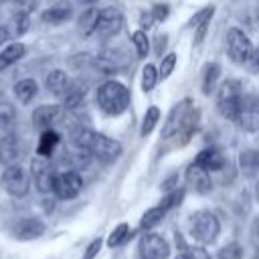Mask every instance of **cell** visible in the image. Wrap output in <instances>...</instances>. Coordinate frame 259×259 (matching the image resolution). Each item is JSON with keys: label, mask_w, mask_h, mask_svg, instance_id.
I'll return each instance as SVG.
<instances>
[{"label": "cell", "mask_w": 259, "mask_h": 259, "mask_svg": "<svg viewBox=\"0 0 259 259\" xmlns=\"http://www.w3.org/2000/svg\"><path fill=\"white\" fill-rule=\"evenodd\" d=\"M71 142L77 148L87 150L91 156L103 160V162H111L121 154V144L117 140H111L103 134H97L93 130L87 127H77L71 132Z\"/></svg>", "instance_id": "cell-1"}, {"label": "cell", "mask_w": 259, "mask_h": 259, "mask_svg": "<svg viewBox=\"0 0 259 259\" xmlns=\"http://www.w3.org/2000/svg\"><path fill=\"white\" fill-rule=\"evenodd\" d=\"M97 105L107 115H119L130 105V91L119 81H105L97 89Z\"/></svg>", "instance_id": "cell-2"}, {"label": "cell", "mask_w": 259, "mask_h": 259, "mask_svg": "<svg viewBox=\"0 0 259 259\" xmlns=\"http://www.w3.org/2000/svg\"><path fill=\"white\" fill-rule=\"evenodd\" d=\"M190 237L194 241H198L200 245H206V243H212L221 231V223L217 219L214 212L210 210H196L192 217H190Z\"/></svg>", "instance_id": "cell-3"}, {"label": "cell", "mask_w": 259, "mask_h": 259, "mask_svg": "<svg viewBox=\"0 0 259 259\" xmlns=\"http://www.w3.org/2000/svg\"><path fill=\"white\" fill-rule=\"evenodd\" d=\"M241 83L237 79H227L223 81L219 93H217V107L221 111L223 117L237 121V113H239V105H241Z\"/></svg>", "instance_id": "cell-4"}, {"label": "cell", "mask_w": 259, "mask_h": 259, "mask_svg": "<svg viewBox=\"0 0 259 259\" xmlns=\"http://www.w3.org/2000/svg\"><path fill=\"white\" fill-rule=\"evenodd\" d=\"M28 184H30V174L18 164H10L2 172V186L12 196H24L28 192Z\"/></svg>", "instance_id": "cell-5"}, {"label": "cell", "mask_w": 259, "mask_h": 259, "mask_svg": "<svg viewBox=\"0 0 259 259\" xmlns=\"http://www.w3.org/2000/svg\"><path fill=\"white\" fill-rule=\"evenodd\" d=\"M227 51H229V57L235 63L245 65L247 59L253 53V45L241 28H229V32H227Z\"/></svg>", "instance_id": "cell-6"}, {"label": "cell", "mask_w": 259, "mask_h": 259, "mask_svg": "<svg viewBox=\"0 0 259 259\" xmlns=\"http://www.w3.org/2000/svg\"><path fill=\"white\" fill-rule=\"evenodd\" d=\"M81 188H83V178L77 170H67V172H61L55 176L53 192L63 200L75 198L81 192Z\"/></svg>", "instance_id": "cell-7"}, {"label": "cell", "mask_w": 259, "mask_h": 259, "mask_svg": "<svg viewBox=\"0 0 259 259\" xmlns=\"http://www.w3.org/2000/svg\"><path fill=\"white\" fill-rule=\"evenodd\" d=\"M168 255H170L168 243L158 233H146L140 239V245H138L140 259H168Z\"/></svg>", "instance_id": "cell-8"}, {"label": "cell", "mask_w": 259, "mask_h": 259, "mask_svg": "<svg viewBox=\"0 0 259 259\" xmlns=\"http://www.w3.org/2000/svg\"><path fill=\"white\" fill-rule=\"evenodd\" d=\"M237 123L245 132H257L259 130V97L257 95H245L241 97Z\"/></svg>", "instance_id": "cell-9"}, {"label": "cell", "mask_w": 259, "mask_h": 259, "mask_svg": "<svg viewBox=\"0 0 259 259\" xmlns=\"http://www.w3.org/2000/svg\"><path fill=\"white\" fill-rule=\"evenodd\" d=\"M30 176H32L34 186L38 188V192H51L53 190V184H55V176L57 174H55L53 164L47 158L38 156V158L32 160V164H30Z\"/></svg>", "instance_id": "cell-10"}, {"label": "cell", "mask_w": 259, "mask_h": 259, "mask_svg": "<svg viewBox=\"0 0 259 259\" xmlns=\"http://www.w3.org/2000/svg\"><path fill=\"white\" fill-rule=\"evenodd\" d=\"M123 24V16L117 8L113 6H107V8H101L99 14H97V24H95V32L99 36H113L119 32Z\"/></svg>", "instance_id": "cell-11"}, {"label": "cell", "mask_w": 259, "mask_h": 259, "mask_svg": "<svg viewBox=\"0 0 259 259\" xmlns=\"http://www.w3.org/2000/svg\"><path fill=\"white\" fill-rule=\"evenodd\" d=\"M184 178H186V184H188L194 192H198V194H206V192L212 188V182H210L208 172H206L204 168H200L198 164H194V162L188 166Z\"/></svg>", "instance_id": "cell-12"}, {"label": "cell", "mask_w": 259, "mask_h": 259, "mask_svg": "<svg viewBox=\"0 0 259 259\" xmlns=\"http://www.w3.org/2000/svg\"><path fill=\"white\" fill-rule=\"evenodd\" d=\"M59 117H61V105H55V103L40 105L32 111V123L38 130H49Z\"/></svg>", "instance_id": "cell-13"}, {"label": "cell", "mask_w": 259, "mask_h": 259, "mask_svg": "<svg viewBox=\"0 0 259 259\" xmlns=\"http://www.w3.org/2000/svg\"><path fill=\"white\" fill-rule=\"evenodd\" d=\"M12 233L18 237V239H24V241H30V239H36L45 233V223L34 219V217H28V219H20L14 227H12Z\"/></svg>", "instance_id": "cell-14"}, {"label": "cell", "mask_w": 259, "mask_h": 259, "mask_svg": "<svg viewBox=\"0 0 259 259\" xmlns=\"http://www.w3.org/2000/svg\"><path fill=\"white\" fill-rule=\"evenodd\" d=\"M186 111H188V101H180L178 105H174L170 109V113L166 117V123L162 127V138H170L180 130V125L186 117Z\"/></svg>", "instance_id": "cell-15"}, {"label": "cell", "mask_w": 259, "mask_h": 259, "mask_svg": "<svg viewBox=\"0 0 259 259\" xmlns=\"http://www.w3.org/2000/svg\"><path fill=\"white\" fill-rule=\"evenodd\" d=\"M18 154H20V150H18V140H16V136H14L12 132H6V134L2 136V140H0V162L6 164V166H10V164L16 162Z\"/></svg>", "instance_id": "cell-16"}, {"label": "cell", "mask_w": 259, "mask_h": 259, "mask_svg": "<svg viewBox=\"0 0 259 259\" xmlns=\"http://www.w3.org/2000/svg\"><path fill=\"white\" fill-rule=\"evenodd\" d=\"M194 164H198L200 168H204L206 172L210 170H221V168H225V156L219 152V150H214V148H208V150H202L198 156H196V160H194Z\"/></svg>", "instance_id": "cell-17"}, {"label": "cell", "mask_w": 259, "mask_h": 259, "mask_svg": "<svg viewBox=\"0 0 259 259\" xmlns=\"http://www.w3.org/2000/svg\"><path fill=\"white\" fill-rule=\"evenodd\" d=\"M26 55V47L22 42H12L8 45L2 53H0V71L8 69L10 65H14L16 61H20Z\"/></svg>", "instance_id": "cell-18"}, {"label": "cell", "mask_w": 259, "mask_h": 259, "mask_svg": "<svg viewBox=\"0 0 259 259\" xmlns=\"http://www.w3.org/2000/svg\"><path fill=\"white\" fill-rule=\"evenodd\" d=\"M69 87V79H67V73L61 71V69H55L49 73L47 77V89L53 93V95H63Z\"/></svg>", "instance_id": "cell-19"}, {"label": "cell", "mask_w": 259, "mask_h": 259, "mask_svg": "<svg viewBox=\"0 0 259 259\" xmlns=\"http://www.w3.org/2000/svg\"><path fill=\"white\" fill-rule=\"evenodd\" d=\"M36 91H38V85L34 79H20L14 85V95L20 103H30L32 97L36 95Z\"/></svg>", "instance_id": "cell-20"}, {"label": "cell", "mask_w": 259, "mask_h": 259, "mask_svg": "<svg viewBox=\"0 0 259 259\" xmlns=\"http://www.w3.org/2000/svg\"><path fill=\"white\" fill-rule=\"evenodd\" d=\"M59 146V134L53 132V130H45L40 134V140H38V146H36V154L42 156V158H49L55 148Z\"/></svg>", "instance_id": "cell-21"}, {"label": "cell", "mask_w": 259, "mask_h": 259, "mask_svg": "<svg viewBox=\"0 0 259 259\" xmlns=\"http://www.w3.org/2000/svg\"><path fill=\"white\" fill-rule=\"evenodd\" d=\"M239 166L247 176H255L259 172V150H245L239 156Z\"/></svg>", "instance_id": "cell-22"}, {"label": "cell", "mask_w": 259, "mask_h": 259, "mask_svg": "<svg viewBox=\"0 0 259 259\" xmlns=\"http://www.w3.org/2000/svg\"><path fill=\"white\" fill-rule=\"evenodd\" d=\"M69 16H71V8L67 4H57V6H51L42 12V20L49 22V24H61Z\"/></svg>", "instance_id": "cell-23"}, {"label": "cell", "mask_w": 259, "mask_h": 259, "mask_svg": "<svg viewBox=\"0 0 259 259\" xmlns=\"http://www.w3.org/2000/svg\"><path fill=\"white\" fill-rule=\"evenodd\" d=\"M97 14H99V10H95V8H87V10L81 14V18H79V30H81V34H83V36H87V34L95 32Z\"/></svg>", "instance_id": "cell-24"}, {"label": "cell", "mask_w": 259, "mask_h": 259, "mask_svg": "<svg viewBox=\"0 0 259 259\" xmlns=\"http://www.w3.org/2000/svg\"><path fill=\"white\" fill-rule=\"evenodd\" d=\"M219 73H221V67L217 63H208L204 67V75H202V91H204V95H208L214 89V83L219 79Z\"/></svg>", "instance_id": "cell-25"}, {"label": "cell", "mask_w": 259, "mask_h": 259, "mask_svg": "<svg viewBox=\"0 0 259 259\" xmlns=\"http://www.w3.org/2000/svg\"><path fill=\"white\" fill-rule=\"evenodd\" d=\"M63 95H65V105L67 107H77L83 101V97H85V89L79 87L77 83H73V85L67 87V91Z\"/></svg>", "instance_id": "cell-26"}, {"label": "cell", "mask_w": 259, "mask_h": 259, "mask_svg": "<svg viewBox=\"0 0 259 259\" xmlns=\"http://www.w3.org/2000/svg\"><path fill=\"white\" fill-rule=\"evenodd\" d=\"M158 77H160V75H158L156 67L148 63V65L142 69V91H144V93L152 91L154 85H156V81H158Z\"/></svg>", "instance_id": "cell-27"}, {"label": "cell", "mask_w": 259, "mask_h": 259, "mask_svg": "<svg viewBox=\"0 0 259 259\" xmlns=\"http://www.w3.org/2000/svg\"><path fill=\"white\" fill-rule=\"evenodd\" d=\"M164 214H166V208H164L162 204H158V206H154V208L146 210V212H144V217H142V227H144V229H150V227L158 225V223H160V219H162Z\"/></svg>", "instance_id": "cell-28"}, {"label": "cell", "mask_w": 259, "mask_h": 259, "mask_svg": "<svg viewBox=\"0 0 259 259\" xmlns=\"http://www.w3.org/2000/svg\"><path fill=\"white\" fill-rule=\"evenodd\" d=\"M158 119H160V109H158V107H150V109L146 111V115H144V121H142L140 134L146 138V136L154 130V125L158 123Z\"/></svg>", "instance_id": "cell-29"}, {"label": "cell", "mask_w": 259, "mask_h": 259, "mask_svg": "<svg viewBox=\"0 0 259 259\" xmlns=\"http://www.w3.org/2000/svg\"><path fill=\"white\" fill-rule=\"evenodd\" d=\"M132 40H134V47H136L138 57H146L148 51H150V38H148V34L144 30H136L132 34Z\"/></svg>", "instance_id": "cell-30"}, {"label": "cell", "mask_w": 259, "mask_h": 259, "mask_svg": "<svg viewBox=\"0 0 259 259\" xmlns=\"http://www.w3.org/2000/svg\"><path fill=\"white\" fill-rule=\"evenodd\" d=\"M127 235H130V227H127L125 223H119V225L111 231V235L107 237V245H109V247H117Z\"/></svg>", "instance_id": "cell-31"}, {"label": "cell", "mask_w": 259, "mask_h": 259, "mask_svg": "<svg viewBox=\"0 0 259 259\" xmlns=\"http://www.w3.org/2000/svg\"><path fill=\"white\" fill-rule=\"evenodd\" d=\"M174 67H176V55H174V53H168L166 57H162L158 75H160L162 79H166V77H170V73L174 71Z\"/></svg>", "instance_id": "cell-32"}, {"label": "cell", "mask_w": 259, "mask_h": 259, "mask_svg": "<svg viewBox=\"0 0 259 259\" xmlns=\"http://www.w3.org/2000/svg\"><path fill=\"white\" fill-rule=\"evenodd\" d=\"M212 14H214V8H212V6H206L204 10H200L198 14H194V16H192L190 24H192V26H200V24H204V22H210Z\"/></svg>", "instance_id": "cell-33"}, {"label": "cell", "mask_w": 259, "mask_h": 259, "mask_svg": "<svg viewBox=\"0 0 259 259\" xmlns=\"http://www.w3.org/2000/svg\"><path fill=\"white\" fill-rule=\"evenodd\" d=\"M182 196H184V190L180 188V190H174L172 194H168L164 200H162V206L168 210L170 206H176V204H180V200H182Z\"/></svg>", "instance_id": "cell-34"}, {"label": "cell", "mask_w": 259, "mask_h": 259, "mask_svg": "<svg viewBox=\"0 0 259 259\" xmlns=\"http://www.w3.org/2000/svg\"><path fill=\"white\" fill-rule=\"evenodd\" d=\"M28 30V14L26 12H18L16 14V32L22 34Z\"/></svg>", "instance_id": "cell-35"}, {"label": "cell", "mask_w": 259, "mask_h": 259, "mask_svg": "<svg viewBox=\"0 0 259 259\" xmlns=\"http://www.w3.org/2000/svg\"><path fill=\"white\" fill-rule=\"evenodd\" d=\"M245 65L251 73H259V49H253V53H251V57L247 59Z\"/></svg>", "instance_id": "cell-36"}, {"label": "cell", "mask_w": 259, "mask_h": 259, "mask_svg": "<svg viewBox=\"0 0 259 259\" xmlns=\"http://www.w3.org/2000/svg\"><path fill=\"white\" fill-rule=\"evenodd\" d=\"M16 2V8H18V12H30V10H34L36 8V4H38V0H14Z\"/></svg>", "instance_id": "cell-37"}, {"label": "cell", "mask_w": 259, "mask_h": 259, "mask_svg": "<svg viewBox=\"0 0 259 259\" xmlns=\"http://www.w3.org/2000/svg\"><path fill=\"white\" fill-rule=\"evenodd\" d=\"M186 255L190 259H210V255L202 247H190V249H186Z\"/></svg>", "instance_id": "cell-38"}, {"label": "cell", "mask_w": 259, "mask_h": 259, "mask_svg": "<svg viewBox=\"0 0 259 259\" xmlns=\"http://www.w3.org/2000/svg\"><path fill=\"white\" fill-rule=\"evenodd\" d=\"M99 249H101V239H95V241H91V245L87 247V251H85L83 259H93V257L99 253Z\"/></svg>", "instance_id": "cell-39"}, {"label": "cell", "mask_w": 259, "mask_h": 259, "mask_svg": "<svg viewBox=\"0 0 259 259\" xmlns=\"http://www.w3.org/2000/svg\"><path fill=\"white\" fill-rule=\"evenodd\" d=\"M152 14H154V18H156V20H164V18L168 16V6H162V4H158V6H154Z\"/></svg>", "instance_id": "cell-40"}, {"label": "cell", "mask_w": 259, "mask_h": 259, "mask_svg": "<svg viewBox=\"0 0 259 259\" xmlns=\"http://www.w3.org/2000/svg\"><path fill=\"white\" fill-rule=\"evenodd\" d=\"M239 247L237 245H231V247H227V249H223V253H221V259H237L239 257V251H237Z\"/></svg>", "instance_id": "cell-41"}, {"label": "cell", "mask_w": 259, "mask_h": 259, "mask_svg": "<svg viewBox=\"0 0 259 259\" xmlns=\"http://www.w3.org/2000/svg\"><path fill=\"white\" fill-rule=\"evenodd\" d=\"M6 40H8V28L0 26V45H4Z\"/></svg>", "instance_id": "cell-42"}, {"label": "cell", "mask_w": 259, "mask_h": 259, "mask_svg": "<svg viewBox=\"0 0 259 259\" xmlns=\"http://www.w3.org/2000/svg\"><path fill=\"white\" fill-rule=\"evenodd\" d=\"M176 259H190V257H188V255H186V253H182V255H178V257H176Z\"/></svg>", "instance_id": "cell-43"}, {"label": "cell", "mask_w": 259, "mask_h": 259, "mask_svg": "<svg viewBox=\"0 0 259 259\" xmlns=\"http://www.w3.org/2000/svg\"><path fill=\"white\" fill-rule=\"evenodd\" d=\"M79 2H81V4H93L95 0H79Z\"/></svg>", "instance_id": "cell-44"}, {"label": "cell", "mask_w": 259, "mask_h": 259, "mask_svg": "<svg viewBox=\"0 0 259 259\" xmlns=\"http://www.w3.org/2000/svg\"><path fill=\"white\" fill-rule=\"evenodd\" d=\"M0 2H8V0H0Z\"/></svg>", "instance_id": "cell-45"}, {"label": "cell", "mask_w": 259, "mask_h": 259, "mask_svg": "<svg viewBox=\"0 0 259 259\" xmlns=\"http://www.w3.org/2000/svg\"><path fill=\"white\" fill-rule=\"evenodd\" d=\"M257 194H259V190H257Z\"/></svg>", "instance_id": "cell-46"}, {"label": "cell", "mask_w": 259, "mask_h": 259, "mask_svg": "<svg viewBox=\"0 0 259 259\" xmlns=\"http://www.w3.org/2000/svg\"><path fill=\"white\" fill-rule=\"evenodd\" d=\"M257 16H259V12H257Z\"/></svg>", "instance_id": "cell-47"}]
</instances>
